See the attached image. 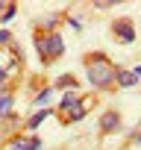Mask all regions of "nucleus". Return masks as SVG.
I'll use <instances>...</instances> for the list:
<instances>
[{"label": "nucleus", "mask_w": 141, "mask_h": 150, "mask_svg": "<svg viewBox=\"0 0 141 150\" xmlns=\"http://www.w3.org/2000/svg\"><path fill=\"white\" fill-rule=\"evenodd\" d=\"M88 80H91V86L106 88V86H112L118 80V71L112 68V62L106 56H91L88 59Z\"/></svg>", "instance_id": "1"}, {"label": "nucleus", "mask_w": 141, "mask_h": 150, "mask_svg": "<svg viewBox=\"0 0 141 150\" xmlns=\"http://www.w3.org/2000/svg\"><path fill=\"white\" fill-rule=\"evenodd\" d=\"M35 41H38V47H41V56H44V59H56V56H62V38H59V35H47V38H44V35H38Z\"/></svg>", "instance_id": "2"}, {"label": "nucleus", "mask_w": 141, "mask_h": 150, "mask_svg": "<svg viewBox=\"0 0 141 150\" xmlns=\"http://www.w3.org/2000/svg\"><path fill=\"white\" fill-rule=\"evenodd\" d=\"M118 124H121L118 112H106V115H103V121H100V129H103V132H112Z\"/></svg>", "instance_id": "3"}, {"label": "nucleus", "mask_w": 141, "mask_h": 150, "mask_svg": "<svg viewBox=\"0 0 141 150\" xmlns=\"http://www.w3.org/2000/svg\"><path fill=\"white\" fill-rule=\"evenodd\" d=\"M38 147H41L38 138H30V141L27 138H15L12 141V150H38Z\"/></svg>", "instance_id": "4"}, {"label": "nucleus", "mask_w": 141, "mask_h": 150, "mask_svg": "<svg viewBox=\"0 0 141 150\" xmlns=\"http://www.w3.org/2000/svg\"><path fill=\"white\" fill-rule=\"evenodd\" d=\"M115 33H118L123 41H132V38H135V33H132V27H129L126 21H118V24H115Z\"/></svg>", "instance_id": "5"}, {"label": "nucleus", "mask_w": 141, "mask_h": 150, "mask_svg": "<svg viewBox=\"0 0 141 150\" xmlns=\"http://www.w3.org/2000/svg\"><path fill=\"white\" fill-rule=\"evenodd\" d=\"M118 83H121V86H126V88H129V86H135V83H138V80H135V74H129V71H123V74H121V71H118Z\"/></svg>", "instance_id": "6"}, {"label": "nucleus", "mask_w": 141, "mask_h": 150, "mask_svg": "<svg viewBox=\"0 0 141 150\" xmlns=\"http://www.w3.org/2000/svg\"><path fill=\"white\" fill-rule=\"evenodd\" d=\"M9 109H12V97H9V94H3V97H0V115H6Z\"/></svg>", "instance_id": "7"}, {"label": "nucleus", "mask_w": 141, "mask_h": 150, "mask_svg": "<svg viewBox=\"0 0 141 150\" xmlns=\"http://www.w3.org/2000/svg\"><path fill=\"white\" fill-rule=\"evenodd\" d=\"M44 118H47V112H38V115H32V118H30V124H27V127H30V129H35Z\"/></svg>", "instance_id": "8"}, {"label": "nucleus", "mask_w": 141, "mask_h": 150, "mask_svg": "<svg viewBox=\"0 0 141 150\" xmlns=\"http://www.w3.org/2000/svg\"><path fill=\"white\" fill-rule=\"evenodd\" d=\"M50 94H53L50 88H47V91H41V94H38V103H47V100H50Z\"/></svg>", "instance_id": "9"}, {"label": "nucleus", "mask_w": 141, "mask_h": 150, "mask_svg": "<svg viewBox=\"0 0 141 150\" xmlns=\"http://www.w3.org/2000/svg\"><path fill=\"white\" fill-rule=\"evenodd\" d=\"M6 41H9V33L3 30V33H0V44H6Z\"/></svg>", "instance_id": "10"}, {"label": "nucleus", "mask_w": 141, "mask_h": 150, "mask_svg": "<svg viewBox=\"0 0 141 150\" xmlns=\"http://www.w3.org/2000/svg\"><path fill=\"white\" fill-rule=\"evenodd\" d=\"M132 74H135V80H141V65H138V68H135Z\"/></svg>", "instance_id": "11"}, {"label": "nucleus", "mask_w": 141, "mask_h": 150, "mask_svg": "<svg viewBox=\"0 0 141 150\" xmlns=\"http://www.w3.org/2000/svg\"><path fill=\"white\" fill-rule=\"evenodd\" d=\"M135 141H138V144H141V132H138V138H135Z\"/></svg>", "instance_id": "12"}]
</instances>
